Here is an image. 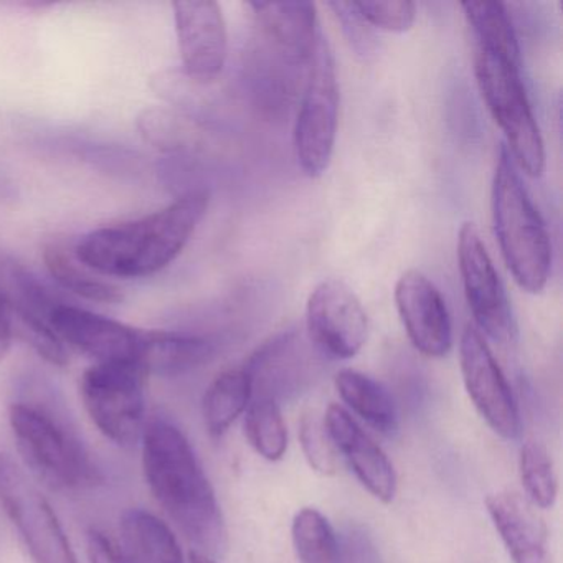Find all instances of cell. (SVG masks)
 <instances>
[{"label": "cell", "mask_w": 563, "mask_h": 563, "mask_svg": "<svg viewBox=\"0 0 563 563\" xmlns=\"http://www.w3.org/2000/svg\"><path fill=\"white\" fill-rule=\"evenodd\" d=\"M494 232L507 269L520 289L539 295L552 269V245L545 223L530 199L506 146L500 147L494 170Z\"/></svg>", "instance_id": "3"}, {"label": "cell", "mask_w": 563, "mask_h": 563, "mask_svg": "<svg viewBox=\"0 0 563 563\" xmlns=\"http://www.w3.org/2000/svg\"><path fill=\"white\" fill-rule=\"evenodd\" d=\"M486 507L514 563H552L545 522L527 497L500 490L486 497Z\"/></svg>", "instance_id": "17"}, {"label": "cell", "mask_w": 563, "mask_h": 563, "mask_svg": "<svg viewBox=\"0 0 563 563\" xmlns=\"http://www.w3.org/2000/svg\"><path fill=\"white\" fill-rule=\"evenodd\" d=\"M245 434L253 450L268 461H279L288 450V428L278 401L256 397L246 408Z\"/></svg>", "instance_id": "27"}, {"label": "cell", "mask_w": 563, "mask_h": 563, "mask_svg": "<svg viewBox=\"0 0 563 563\" xmlns=\"http://www.w3.org/2000/svg\"><path fill=\"white\" fill-rule=\"evenodd\" d=\"M51 328L65 347L75 349L101 362H136L143 347L144 331L95 314L87 309L60 305L51 316Z\"/></svg>", "instance_id": "15"}, {"label": "cell", "mask_w": 563, "mask_h": 563, "mask_svg": "<svg viewBox=\"0 0 563 563\" xmlns=\"http://www.w3.org/2000/svg\"><path fill=\"white\" fill-rule=\"evenodd\" d=\"M216 347L200 335L184 332L144 331L137 364L146 374L179 377L212 361Z\"/></svg>", "instance_id": "20"}, {"label": "cell", "mask_w": 563, "mask_h": 563, "mask_svg": "<svg viewBox=\"0 0 563 563\" xmlns=\"http://www.w3.org/2000/svg\"><path fill=\"white\" fill-rule=\"evenodd\" d=\"M339 123V80L334 55L319 34L309 62L308 80L295 124V153L306 176L316 179L329 169Z\"/></svg>", "instance_id": "7"}, {"label": "cell", "mask_w": 563, "mask_h": 563, "mask_svg": "<svg viewBox=\"0 0 563 563\" xmlns=\"http://www.w3.org/2000/svg\"><path fill=\"white\" fill-rule=\"evenodd\" d=\"M9 421L22 460L48 489L75 493L100 483L87 448L54 411L18 401L9 408Z\"/></svg>", "instance_id": "4"}, {"label": "cell", "mask_w": 563, "mask_h": 563, "mask_svg": "<svg viewBox=\"0 0 563 563\" xmlns=\"http://www.w3.org/2000/svg\"><path fill=\"white\" fill-rule=\"evenodd\" d=\"M457 263L467 306L477 328L493 341L509 344L517 334L512 309L483 236L473 222L463 223L460 229Z\"/></svg>", "instance_id": "9"}, {"label": "cell", "mask_w": 563, "mask_h": 563, "mask_svg": "<svg viewBox=\"0 0 563 563\" xmlns=\"http://www.w3.org/2000/svg\"><path fill=\"white\" fill-rule=\"evenodd\" d=\"M339 543V563H384L374 540L358 527H352L347 532L341 533Z\"/></svg>", "instance_id": "31"}, {"label": "cell", "mask_w": 563, "mask_h": 563, "mask_svg": "<svg viewBox=\"0 0 563 563\" xmlns=\"http://www.w3.org/2000/svg\"><path fill=\"white\" fill-rule=\"evenodd\" d=\"M291 537L299 563H339V533L314 507H305L296 514Z\"/></svg>", "instance_id": "25"}, {"label": "cell", "mask_w": 563, "mask_h": 563, "mask_svg": "<svg viewBox=\"0 0 563 563\" xmlns=\"http://www.w3.org/2000/svg\"><path fill=\"white\" fill-rule=\"evenodd\" d=\"M335 388L342 400L368 424L394 437L398 431V410L390 391L362 372L344 368L334 378Z\"/></svg>", "instance_id": "22"}, {"label": "cell", "mask_w": 563, "mask_h": 563, "mask_svg": "<svg viewBox=\"0 0 563 563\" xmlns=\"http://www.w3.org/2000/svg\"><path fill=\"white\" fill-rule=\"evenodd\" d=\"M520 479L527 499L539 507L550 509L559 494L555 467L549 451L539 441H526L520 450Z\"/></svg>", "instance_id": "28"}, {"label": "cell", "mask_w": 563, "mask_h": 563, "mask_svg": "<svg viewBox=\"0 0 563 563\" xmlns=\"http://www.w3.org/2000/svg\"><path fill=\"white\" fill-rule=\"evenodd\" d=\"M395 305L413 347L441 358L453 345L450 312L440 289L418 269H408L395 285Z\"/></svg>", "instance_id": "14"}, {"label": "cell", "mask_w": 563, "mask_h": 563, "mask_svg": "<svg viewBox=\"0 0 563 563\" xmlns=\"http://www.w3.org/2000/svg\"><path fill=\"white\" fill-rule=\"evenodd\" d=\"M123 550L134 563H186L183 549L166 522L134 507L120 519Z\"/></svg>", "instance_id": "21"}, {"label": "cell", "mask_w": 563, "mask_h": 563, "mask_svg": "<svg viewBox=\"0 0 563 563\" xmlns=\"http://www.w3.org/2000/svg\"><path fill=\"white\" fill-rule=\"evenodd\" d=\"M173 9L184 74L194 84H212L222 75L229 52L222 9L212 0L176 2Z\"/></svg>", "instance_id": "13"}, {"label": "cell", "mask_w": 563, "mask_h": 563, "mask_svg": "<svg viewBox=\"0 0 563 563\" xmlns=\"http://www.w3.org/2000/svg\"><path fill=\"white\" fill-rule=\"evenodd\" d=\"M467 25L473 31L476 48L493 52L520 65V48L509 12L499 2H463Z\"/></svg>", "instance_id": "24"}, {"label": "cell", "mask_w": 563, "mask_h": 563, "mask_svg": "<svg viewBox=\"0 0 563 563\" xmlns=\"http://www.w3.org/2000/svg\"><path fill=\"white\" fill-rule=\"evenodd\" d=\"M324 427L335 451L342 454L358 483L380 503H391L397 494V473L380 446L341 405L325 411Z\"/></svg>", "instance_id": "16"}, {"label": "cell", "mask_w": 563, "mask_h": 563, "mask_svg": "<svg viewBox=\"0 0 563 563\" xmlns=\"http://www.w3.org/2000/svg\"><path fill=\"white\" fill-rule=\"evenodd\" d=\"M12 342V319L9 314L4 299L0 298V362L4 361L11 349Z\"/></svg>", "instance_id": "33"}, {"label": "cell", "mask_w": 563, "mask_h": 563, "mask_svg": "<svg viewBox=\"0 0 563 563\" xmlns=\"http://www.w3.org/2000/svg\"><path fill=\"white\" fill-rule=\"evenodd\" d=\"M0 503L35 563H77L57 514L41 490L9 460H0Z\"/></svg>", "instance_id": "8"}, {"label": "cell", "mask_w": 563, "mask_h": 563, "mask_svg": "<svg viewBox=\"0 0 563 563\" xmlns=\"http://www.w3.org/2000/svg\"><path fill=\"white\" fill-rule=\"evenodd\" d=\"M460 364L467 395L490 430L517 440L522 427L516 398L486 339L473 325L461 335Z\"/></svg>", "instance_id": "11"}, {"label": "cell", "mask_w": 563, "mask_h": 563, "mask_svg": "<svg viewBox=\"0 0 563 563\" xmlns=\"http://www.w3.org/2000/svg\"><path fill=\"white\" fill-rule=\"evenodd\" d=\"M143 470L147 486L177 529L206 555H222L227 526L216 490L186 434L164 418L144 427Z\"/></svg>", "instance_id": "1"}, {"label": "cell", "mask_w": 563, "mask_h": 563, "mask_svg": "<svg viewBox=\"0 0 563 563\" xmlns=\"http://www.w3.org/2000/svg\"><path fill=\"white\" fill-rule=\"evenodd\" d=\"M306 331L319 354L345 361L367 342V312L347 283L325 279L309 295Z\"/></svg>", "instance_id": "10"}, {"label": "cell", "mask_w": 563, "mask_h": 563, "mask_svg": "<svg viewBox=\"0 0 563 563\" xmlns=\"http://www.w3.org/2000/svg\"><path fill=\"white\" fill-rule=\"evenodd\" d=\"M311 364L298 334L285 332L262 345L243 368L252 377L253 391L258 387L260 397L279 401L305 388L311 378Z\"/></svg>", "instance_id": "18"}, {"label": "cell", "mask_w": 563, "mask_h": 563, "mask_svg": "<svg viewBox=\"0 0 563 563\" xmlns=\"http://www.w3.org/2000/svg\"><path fill=\"white\" fill-rule=\"evenodd\" d=\"M87 547L90 563H134L123 547L118 545L107 533L98 529L88 532Z\"/></svg>", "instance_id": "32"}, {"label": "cell", "mask_w": 563, "mask_h": 563, "mask_svg": "<svg viewBox=\"0 0 563 563\" xmlns=\"http://www.w3.org/2000/svg\"><path fill=\"white\" fill-rule=\"evenodd\" d=\"M189 563H219L213 556L206 555V553L197 552V550H192L189 553Z\"/></svg>", "instance_id": "34"}, {"label": "cell", "mask_w": 563, "mask_h": 563, "mask_svg": "<svg viewBox=\"0 0 563 563\" xmlns=\"http://www.w3.org/2000/svg\"><path fill=\"white\" fill-rule=\"evenodd\" d=\"M45 265L51 275L68 291L88 299V301L113 302L123 301V292L110 283L101 282L91 275L87 266L75 262L74 256L60 245H48L44 252Z\"/></svg>", "instance_id": "26"}, {"label": "cell", "mask_w": 563, "mask_h": 563, "mask_svg": "<svg viewBox=\"0 0 563 563\" xmlns=\"http://www.w3.org/2000/svg\"><path fill=\"white\" fill-rule=\"evenodd\" d=\"M263 34L283 60L309 65L318 44V12L312 2H252Z\"/></svg>", "instance_id": "19"}, {"label": "cell", "mask_w": 563, "mask_h": 563, "mask_svg": "<svg viewBox=\"0 0 563 563\" xmlns=\"http://www.w3.org/2000/svg\"><path fill=\"white\" fill-rule=\"evenodd\" d=\"M299 430H301L299 437H301L302 451L312 470L324 476L334 474L338 471V451L325 430L324 421H319L314 415H306Z\"/></svg>", "instance_id": "30"}, {"label": "cell", "mask_w": 563, "mask_h": 563, "mask_svg": "<svg viewBox=\"0 0 563 563\" xmlns=\"http://www.w3.org/2000/svg\"><path fill=\"white\" fill-rule=\"evenodd\" d=\"M0 298L4 299L11 319L12 316L18 319L29 344L52 365L65 367L70 361L67 347L51 328L52 312L60 301L12 260L0 262Z\"/></svg>", "instance_id": "12"}, {"label": "cell", "mask_w": 563, "mask_h": 563, "mask_svg": "<svg viewBox=\"0 0 563 563\" xmlns=\"http://www.w3.org/2000/svg\"><path fill=\"white\" fill-rule=\"evenodd\" d=\"M253 382L245 368H230L217 375L203 395L202 413L207 431L219 438L229 431L252 404Z\"/></svg>", "instance_id": "23"}, {"label": "cell", "mask_w": 563, "mask_h": 563, "mask_svg": "<svg viewBox=\"0 0 563 563\" xmlns=\"http://www.w3.org/2000/svg\"><path fill=\"white\" fill-rule=\"evenodd\" d=\"M206 190H192L159 212L87 233L75 258L90 272L117 278H146L183 253L209 209Z\"/></svg>", "instance_id": "2"}, {"label": "cell", "mask_w": 563, "mask_h": 563, "mask_svg": "<svg viewBox=\"0 0 563 563\" xmlns=\"http://www.w3.org/2000/svg\"><path fill=\"white\" fill-rule=\"evenodd\" d=\"M146 377L136 362H101L81 377V400L91 421L118 446H136L143 438Z\"/></svg>", "instance_id": "6"}, {"label": "cell", "mask_w": 563, "mask_h": 563, "mask_svg": "<svg viewBox=\"0 0 563 563\" xmlns=\"http://www.w3.org/2000/svg\"><path fill=\"white\" fill-rule=\"evenodd\" d=\"M362 21L382 31H410L417 21V5L408 0H391V2H352Z\"/></svg>", "instance_id": "29"}, {"label": "cell", "mask_w": 563, "mask_h": 563, "mask_svg": "<svg viewBox=\"0 0 563 563\" xmlns=\"http://www.w3.org/2000/svg\"><path fill=\"white\" fill-rule=\"evenodd\" d=\"M474 75L487 110L506 136L514 164L529 177L542 176L545 147L523 87L520 65L476 48Z\"/></svg>", "instance_id": "5"}]
</instances>
